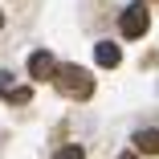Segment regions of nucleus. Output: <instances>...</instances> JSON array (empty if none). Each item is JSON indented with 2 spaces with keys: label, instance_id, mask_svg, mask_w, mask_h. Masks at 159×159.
<instances>
[{
  "label": "nucleus",
  "instance_id": "20e7f679",
  "mask_svg": "<svg viewBox=\"0 0 159 159\" xmlns=\"http://www.w3.org/2000/svg\"><path fill=\"white\" fill-rule=\"evenodd\" d=\"M94 61H98L102 70H114L118 61H122V49L114 41H98V45H94Z\"/></svg>",
  "mask_w": 159,
  "mask_h": 159
},
{
  "label": "nucleus",
  "instance_id": "39448f33",
  "mask_svg": "<svg viewBox=\"0 0 159 159\" xmlns=\"http://www.w3.org/2000/svg\"><path fill=\"white\" fill-rule=\"evenodd\" d=\"M135 147H139L143 155H159V131H151V126L139 131V135H135Z\"/></svg>",
  "mask_w": 159,
  "mask_h": 159
},
{
  "label": "nucleus",
  "instance_id": "6e6552de",
  "mask_svg": "<svg viewBox=\"0 0 159 159\" xmlns=\"http://www.w3.org/2000/svg\"><path fill=\"white\" fill-rule=\"evenodd\" d=\"M8 86H12V74H4V70H0V94H8Z\"/></svg>",
  "mask_w": 159,
  "mask_h": 159
},
{
  "label": "nucleus",
  "instance_id": "9d476101",
  "mask_svg": "<svg viewBox=\"0 0 159 159\" xmlns=\"http://www.w3.org/2000/svg\"><path fill=\"white\" fill-rule=\"evenodd\" d=\"M0 25H4V12H0Z\"/></svg>",
  "mask_w": 159,
  "mask_h": 159
},
{
  "label": "nucleus",
  "instance_id": "423d86ee",
  "mask_svg": "<svg viewBox=\"0 0 159 159\" xmlns=\"http://www.w3.org/2000/svg\"><path fill=\"white\" fill-rule=\"evenodd\" d=\"M53 159H86V151H82V147H74V143H70V147H61V151H57V155H53Z\"/></svg>",
  "mask_w": 159,
  "mask_h": 159
},
{
  "label": "nucleus",
  "instance_id": "f03ea898",
  "mask_svg": "<svg viewBox=\"0 0 159 159\" xmlns=\"http://www.w3.org/2000/svg\"><path fill=\"white\" fill-rule=\"evenodd\" d=\"M147 25H151V12L143 0H135V4H126L122 16H118V29H122V37H143L147 33Z\"/></svg>",
  "mask_w": 159,
  "mask_h": 159
},
{
  "label": "nucleus",
  "instance_id": "1a4fd4ad",
  "mask_svg": "<svg viewBox=\"0 0 159 159\" xmlns=\"http://www.w3.org/2000/svg\"><path fill=\"white\" fill-rule=\"evenodd\" d=\"M118 159H135V155H118Z\"/></svg>",
  "mask_w": 159,
  "mask_h": 159
},
{
  "label": "nucleus",
  "instance_id": "0eeeda50",
  "mask_svg": "<svg viewBox=\"0 0 159 159\" xmlns=\"http://www.w3.org/2000/svg\"><path fill=\"white\" fill-rule=\"evenodd\" d=\"M33 98V90H8V102H29Z\"/></svg>",
  "mask_w": 159,
  "mask_h": 159
},
{
  "label": "nucleus",
  "instance_id": "7ed1b4c3",
  "mask_svg": "<svg viewBox=\"0 0 159 159\" xmlns=\"http://www.w3.org/2000/svg\"><path fill=\"white\" fill-rule=\"evenodd\" d=\"M29 78L33 82H53L57 78V57L49 49H37L33 57H29Z\"/></svg>",
  "mask_w": 159,
  "mask_h": 159
},
{
  "label": "nucleus",
  "instance_id": "f257e3e1",
  "mask_svg": "<svg viewBox=\"0 0 159 159\" xmlns=\"http://www.w3.org/2000/svg\"><path fill=\"white\" fill-rule=\"evenodd\" d=\"M53 86L66 94V98H90L94 94V74H86L82 66H57Z\"/></svg>",
  "mask_w": 159,
  "mask_h": 159
}]
</instances>
